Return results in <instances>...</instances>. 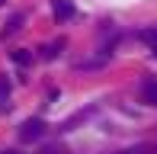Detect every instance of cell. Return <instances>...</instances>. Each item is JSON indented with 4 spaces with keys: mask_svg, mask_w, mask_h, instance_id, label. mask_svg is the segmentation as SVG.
Listing matches in <instances>:
<instances>
[{
    "mask_svg": "<svg viewBox=\"0 0 157 154\" xmlns=\"http://www.w3.org/2000/svg\"><path fill=\"white\" fill-rule=\"evenodd\" d=\"M13 61H16V64H32V55L29 52H26V48H16V52H13Z\"/></svg>",
    "mask_w": 157,
    "mask_h": 154,
    "instance_id": "cell-7",
    "label": "cell"
},
{
    "mask_svg": "<svg viewBox=\"0 0 157 154\" xmlns=\"http://www.w3.org/2000/svg\"><path fill=\"white\" fill-rule=\"evenodd\" d=\"M0 109H10V80H6L3 74H0Z\"/></svg>",
    "mask_w": 157,
    "mask_h": 154,
    "instance_id": "cell-5",
    "label": "cell"
},
{
    "mask_svg": "<svg viewBox=\"0 0 157 154\" xmlns=\"http://www.w3.org/2000/svg\"><path fill=\"white\" fill-rule=\"evenodd\" d=\"M141 42H147V45L154 48V55H157V29H144L141 32Z\"/></svg>",
    "mask_w": 157,
    "mask_h": 154,
    "instance_id": "cell-8",
    "label": "cell"
},
{
    "mask_svg": "<svg viewBox=\"0 0 157 154\" xmlns=\"http://www.w3.org/2000/svg\"><path fill=\"white\" fill-rule=\"evenodd\" d=\"M3 154H19V151H3Z\"/></svg>",
    "mask_w": 157,
    "mask_h": 154,
    "instance_id": "cell-11",
    "label": "cell"
},
{
    "mask_svg": "<svg viewBox=\"0 0 157 154\" xmlns=\"http://www.w3.org/2000/svg\"><path fill=\"white\" fill-rule=\"evenodd\" d=\"M61 48H64V39H55L52 45H45V48H42V58H48V61H52V58H58V55H61Z\"/></svg>",
    "mask_w": 157,
    "mask_h": 154,
    "instance_id": "cell-6",
    "label": "cell"
},
{
    "mask_svg": "<svg viewBox=\"0 0 157 154\" xmlns=\"http://www.w3.org/2000/svg\"><path fill=\"white\" fill-rule=\"evenodd\" d=\"M52 13H55V23H67L74 19V0H52Z\"/></svg>",
    "mask_w": 157,
    "mask_h": 154,
    "instance_id": "cell-2",
    "label": "cell"
},
{
    "mask_svg": "<svg viewBox=\"0 0 157 154\" xmlns=\"http://www.w3.org/2000/svg\"><path fill=\"white\" fill-rule=\"evenodd\" d=\"M0 3H6V0H0Z\"/></svg>",
    "mask_w": 157,
    "mask_h": 154,
    "instance_id": "cell-12",
    "label": "cell"
},
{
    "mask_svg": "<svg viewBox=\"0 0 157 154\" xmlns=\"http://www.w3.org/2000/svg\"><path fill=\"white\" fill-rule=\"evenodd\" d=\"M42 154H61V151H55V148H52V151H42Z\"/></svg>",
    "mask_w": 157,
    "mask_h": 154,
    "instance_id": "cell-10",
    "label": "cell"
},
{
    "mask_svg": "<svg viewBox=\"0 0 157 154\" xmlns=\"http://www.w3.org/2000/svg\"><path fill=\"white\" fill-rule=\"evenodd\" d=\"M19 26H23V13H13V16L6 19V26H3V32H0V36H3V39H10L13 32L19 29Z\"/></svg>",
    "mask_w": 157,
    "mask_h": 154,
    "instance_id": "cell-4",
    "label": "cell"
},
{
    "mask_svg": "<svg viewBox=\"0 0 157 154\" xmlns=\"http://www.w3.org/2000/svg\"><path fill=\"white\" fill-rule=\"evenodd\" d=\"M151 144H138V148H128V151H112V154H151Z\"/></svg>",
    "mask_w": 157,
    "mask_h": 154,
    "instance_id": "cell-9",
    "label": "cell"
},
{
    "mask_svg": "<svg viewBox=\"0 0 157 154\" xmlns=\"http://www.w3.org/2000/svg\"><path fill=\"white\" fill-rule=\"evenodd\" d=\"M42 135H45V122H42V119H26V122L19 125V141H23V144L39 141Z\"/></svg>",
    "mask_w": 157,
    "mask_h": 154,
    "instance_id": "cell-1",
    "label": "cell"
},
{
    "mask_svg": "<svg viewBox=\"0 0 157 154\" xmlns=\"http://www.w3.org/2000/svg\"><path fill=\"white\" fill-rule=\"evenodd\" d=\"M141 100L151 103V106H157V80H147L144 87H141Z\"/></svg>",
    "mask_w": 157,
    "mask_h": 154,
    "instance_id": "cell-3",
    "label": "cell"
}]
</instances>
